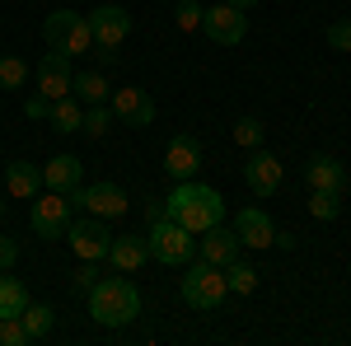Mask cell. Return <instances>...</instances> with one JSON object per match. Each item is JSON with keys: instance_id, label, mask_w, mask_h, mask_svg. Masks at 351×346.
<instances>
[{"instance_id": "obj_10", "label": "cell", "mask_w": 351, "mask_h": 346, "mask_svg": "<svg viewBox=\"0 0 351 346\" xmlns=\"http://www.w3.org/2000/svg\"><path fill=\"white\" fill-rule=\"evenodd\" d=\"M75 206H84L89 215L108 220V215H127V192L117 183H89L75 192Z\"/></svg>"}, {"instance_id": "obj_22", "label": "cell", "mask_w": 351, "mask_h": 346, "mask_svg": "<svg viewBox=\"0 0 351 346\" xmlns=\"http://www.w3.org/2000/svg\"><path fill=\"white\" fill-rule=\"evenodd\" d=\"M71 94L80 99V103H108V80L99 75V71H84L71 80Z\"/></svg>"}, {"instance_id": "obj_26", "label": "cell", "mask_w": 351, "mask_h": 346, "mask_svg": "<svg viewBox=\"0 0 351 346\" xmlns=\"http://www.w3.org/2000/svg\"><path fill=\"white\" fill-rule=\"evenodd\" d=\"M28 61L24 56H0V89H24L28 84Z\"/></svg>"}, {"instance_id": "obj_27", "label": "cell", "mask_w": 351, "mask_h": 346, "mask_svg": "<svg viewBox=\"0 0 351 346\" xmlns=\"http://www.w3.org/2000/svg\"><path fill=\"white\" fill-rule=\"evenodd\" d=\"M309 211H314V220H337V211H342V192H309Z\"/></svg>"}, {"instance_id": "obj_6", "label": "cell", "mask_w": 351, "mask_h": 346, "mask_svg": "<svg viewBox=\"0 0 351 346\" xmlns=\"http://www.w3.org/2000/svg\"><path fill=\"white\" fill-rule=\"evenodd\" d=\"M66 225H71V197L43 187V197H33V230H38V239H66Z\"/></svg>"}, {"instance_id": "obj_1", "label": "cell", "mask_w": 351, "mask_h": 346, "mask_svg": "<svg viewBox=\"0 0 351 346\" xmlns=\"http://www.w3.org/2000/svg\"><path fill=\"white\" fill-rule=\"evenodd\" d=\"M169 220H178L183 230H192V234H206V230H216L220 220H225V197H220L216 187L206 183H178L173 192H169V201H164V211Z\"/></svg>"}, {"instance_id": "obj_7", "label": "cell", "mask_w": 351, "mask_h": 346, "mask_svg": "<svg viewBox=\"0 0 351 346\" xmlns=\"http://www.w3.org/2000/svg\"><path fill=\"white\" fill-rule=\"evenodd\" d=\"M66 243L75 248V258H84V262H104L112 248V230L94 215V220H71L66 225Z\"/></svg>"}, {"instance_id": "obj_16", "label": "cell", "mask_w": 351, "mask_h": 346, "mask_svg": "<svg viewBox=\"0 0 351 346\" xmlns=\"http://www.w3.org/2000/svg\"><path fill=\"white\" fill-rule=\"evenodd\" d=\"M234 234H239L243 248H271V234H276V225H271V220L258 211V206H243V211L234 215Z\"/></svg>"}, {"instance_id": "obj_12", "label": "cell", "mask_w": 351, "mask_h": 346, "mask_svg": "<svg viewBox=\"0 0 351 346\" xmlns=\"http://www.w3.org/2000/svg\"><path fill=\"white\" fill-rule=\"evenodd\" d=\"M243 183H248L253 197H271V192L281 187V160L258 145V150L248 155V164H243Z\"/></svg>"}, {"instance_id": "obj_25", "label": "cell", "mask_w": 351, "mask_h": 346, "mask_svg": "<svg viewBox=\"0 0 351 346\" xmlns=\"http://www.w3.org/2000/svg\"><path fill=\"white\" fill-rule=\"evenodd\" d=\"M225 286H230L234 295H253V291H258V271H253L248 262H239V258H234V262L225 267Z\"/></svg>"}, {"instance_id": "obj_8", "label": "cell", "mask_w": 351, "mask_h": 346, "mask_svg": "<svg viewBox=\"0 0 351 346\" xmlns=\"http://www.w3.org/2000/svg\"><path fill=\"white\" fill-rule=\"evenodd\" d=\"M84 24L94 33V47H122L127 42V33H132V14L122 10V5H99V10H89L84 14Z\"/></svg>"}, {"instance_id": "obj_11", "label": "cell", "mask_w": 351, "mask_h": 346, "mask_svg": "<svg viewBox=\"0 0 351 346\" xmlns=\"http://www.w3.org/2000/svg\"><path fill=\"white\" fill-rule=\"evenodd\" d=\"M164 169H169V178H178V183H188L192 173L202 169V140L197 136H173L169 145H164Z\"/></svg>"}, {"instance_id": "obj_31", "label": "cell", "mask_w": 351, "mask_h": 346, "mask_svg": "<svg viewBox=\"0 0 351 346\" xmlns=\"http://www.w3.org/2000/svg\"><path fill=\"white\" fill-rule=\"evenodd\" d=\"M33 337L24 332V323L19 319H0V346H28Z\"/></svg>"}, {"instance_id": "obj_15", "label": "cell", "mask_w": 351, "mask_h": 346, "mask_svg": "<svg viewBox=\"0 0 351 346\" xmlns=\"http://www.w3.org/2000/svg\"><path fill=\"white\" fill-rule=\"evenodd\" d=\"M80 178H84V164L75 155H52V160L43 164V187H52V192H66V197H75L80 192Z\"/></svg>"}, {"instance_id": "obj_4", "label": "cell", "mask_w": 351, "mask_h": 346, "mask_svg": "<svg viewBox=\"0 0 351 346\" xmlns=\"http://www.w3.org/2000/svg\"><path fill=\"white\" fill-rule=\"evenodd\" d=\"M150 258L164 267H183L192 262V253H197V243H192V230H183L178 220H169V215H155L150 220Z\"/></svg>"}, {"instance_id": "obj_17", "label": "cell", "mask_w": 351, "mask_h": 346, "mask_svg": "<svg viewBox=\"0 0 351 346\" xmlns=\"http://www.w3.org/2000/svg\"><path fill=\"white\" fill-rule=\"evenodd\" d=\"M239 234L234 230H225V225H216V230H206V239L197 243V253H202V262H216V267H230L234 258H239Z\"/></svg>"}, {"instance_id": "obj_18", "label": "cell", "mask_w": 351, "mask_h": 346, "mask_svg": "<svg viewBox=\"0 0 351 346\" xmlns=\"http://www.w3.org/2000/svg\"><path fill=\"white\" fill-rule=\"evenodd\" d=\"M108 262L117 267V271H141V267L150 262V239H145V234H122V239H112Z\"/></svg>"}, {"instance_id": "obj_37", "label": "cell", "mask_w": 351, "mask_h": 346, "mask_svg": "<svg viewBox=\"0 0 351 346\" xmlns=\"http://www.w3.org/2000/svg\"><path fill=\"white\" fill-rule=\"evenodd\" d=\"M0 220H5V201H0Z\"/></svg>"}, {"instance_id": "obj_34", "label": "cell", "mask_w": 351, "mask_h": 346, "mask_svg": "<svg viewBox=\"0 0 351 346\" xmlns=\"http://www.w3.org/2000/svg\"><path fill=\"white\" fill-rule=\"evenodd\" d=\"M328 42H332L337 52H351V24H332L328 28Z\"/></svg>"}, {"instance_id": "obj_33", "label": "cell", "mask_w": 351, "mask_h": 346, "mask_svg": "<svg viewBox=\"0 0 351 346\" xmlns=\"http://www.w3.org/2000/svg\"><path fill=\"white\" fill-rule=\"evenodd\" d=\"M24 112L33 117V122H43V117H52V99H43V94H33L24 103Z\"/></svg>"}, {"instance_id": "obj_5", "label": "cell", "mask_w": 351, "mask_h": 346, "mask_svg": "<svg viewBox=\"0 0 351 346\" xmlns=\"http://www.w3.org/2000/svg\"><path fill=\"white\" fill-rule=\"evenodd\" d=\"M225 295H230V286H225V267H216V262H192L188 267V276H183V299H188L197 314L220 309Z\"/></svg>"}, {"instance_id": "obj_9", "label": "cell", "mask_w": 351, "mask_h": 346, "mask_svg": "<svg viewBox=\"0 0 351 346\" xmlns=\"http://www.w3.org/2000/svg\"><path fill=\"white\" fill-rule=\"evenodd\" d=\"M202 28H206V38L211 42H220V47H234V42H243V33H248V19H243V10H234V5H211L206 14H202Z\"/></svg>"}, {"instance_id": "obj_35", "label": "cell", "mask_w": 351, "mask_h": 346, "mask_svg": "<svg viewBox=\"0 0 351 346\" xmlns=\"http://www.w3.org/2000/svg\"><path fill=\"white\" fill-rule=\"evenodd\" d=\"M14 258H19L14 239H10V234H0V271H10V267H14Z\"/></svg>"}, {"instance_id": "obj_19", "label": "cell", "mask_w": 351, "mask_h": 346, "mask_svg": "<svg viewBox=\"0 0 351 346\" xmlns=\"http://www.w3.org/2000/svg\"><path fill=\"white\" fill-rule=\"evenodd\" d=\"M304 183H309V192L319 187V192H342L347 187V169L332 160V155H314V160L304 164Z\"/></svg>"}, {"instance_id": "obj_32", "label": "cell", "mask_w": 351, "mask_h": 346, "mask_svg": "<svg viewBox=\"0 0 351 346\" xmlns=\"http://www.w3.org/2000/svg\"><path fill=\"white\" fill-rule=\"evenodd\" d=\"M99 281H104V271H99V262H84L80 271H75V286H80V291H94Z\"/></svg>"}, {"instance_id": "obj_2", "label": "cell", "mask_w": 351, "mask_h": 346, "mask_svg": "<svg viewBox=\"0 0 351 346\" xmlns=\"http://www.w3.org/2000/svg\"><path fill=\"white\" fill-rule=\"evenodd\" d=\"M141 314V291H136L127 276H104L94 291H89V319L104 323V328H127Z\"/></svg>"}, {"instance_id": "obj_36", "label": "cell", "mask_w": 351, "mask_h": 346, "mask_svg": "<svg viewBox=\"0 0 351 346\" xmlns=\"http://www.w3.org/2000/svg\"><path fill=\"white\" fill-rule=\"evenodd\" d=\"M225 5H234V10H243V14H248V10H253L258 0H225Z\"/></svg>"}, {"instance_id": "obj_21", "label": "cell", "mask_w": 351, "mask_h": 346, "mask_svg": "<svg viewBox=\"0 0 351 346\" xmlns=\"http://www.w3.org/2000/svg\"><path fill=\"white\" fill-rule=\"evenodd\" d=\"M28 304V286L14 276H0V319H19Z\"/></svg>"}, {"instance_id": "obj_30", "label": "cell", "mask_w": 351, "mask_h": 346, "mask_svg": "<svg viewBox=\"0 0 351 346\" xmlns=\"http://www.w3.org/2000/svg\"><path fill=\"white\" fill-rule=\"evenodd\" d=\"M202 14H206V10H202L197 0H178V10H173V19H178V28H183V33L202 28Z\"/></svg>"}, {"instance_id": "obj_3", "label": "cell", "mask_w": 351, "mask_h": 346, "mask_svg": "<svg viewBox=\"0 0 351 346\" xmlns=\"http://www.w3.org/2000/svg\"><path fill=\"white\" fill-rule=\"evenodd\" d=\"M43 42L61 56L94 52V33L84 24V14H75V10H52V14L43 19Z\"/></svg>"}, {"instance_id": "obj_20", "label": "cell", "mask_w": 351, "mask_h": 346, "mask_svg": "<svg viewBox=\"0 0 351 346\" xmlns=\"http://www.w3.org/2000/svg\"><path fill=\"white\" fill-rule=\"evenodd\" d=\"M5 187H10V197H19V201H33L38 197V187H43V169L28 160H14L5 169Z\"/></svg>"}, {"instance_id": "obj_28", "label": "cell", "mask_w": 351, "mask_h": 346, "mask_svg": "<svg viewBox=\"0 0 351 346\" xmlns=\"http://www.w3.org/2000/svg\"><path fill=\"white\" fill-rule=\"evenodd\" d=\"M108 127H112V108H108V103H89V112H84V127H80V132L99 140V136L108 132Z\"/></svg>"}, {"instance_id": "obj_13", "label": "cell", "mask_w": 351, "mask_h": 346, "mask_svg": "<svg viewBox=\"0 0 351 346\" xmlns=\"http://www.w3.org/2000/svg\"><path fill=\"white\" fill-rule=\"evenodd\" d=\"M71 80H75V75H71V56L47 52L38 61V94H43V99H52V103L66 99V94H71Z\"/></svg>"}, {"instance_id": "obj_24", "label": "cell", "mask_w": 351, "mask_h": 346, "mask_svg": "<svg viewBox=\"0 0 351 346\" xmlns=\"http://www.w3.org/2000/svg\"><path fill=\"white\" fill-rule=\"evenodd\" d=\"M52 127H56V132H80V127H84L80 99H71V94H66V99H56V103H52Z\"/></svg>"}, {"instance_id": "obj_29", "label": "cell", "mask_w": 351, "mask_h": 346, "mask_svg": "<svg viewBox=\"0 0 351 346\" xmlns=\"http://www.w3.org/2000/svg\"><path fill=\"white\" fill-rule=\"evenodd\" d=\"M263 136H267V127H263L258 117H239V122H234V140L248 145V150H258V145H263Z\"/></svg>"}, {"instance_id": "obj_23", "label": "cell", "mask_w": 351, "mask_h": 346, "mask_svg": "<svg viewBox=\"0 0 351 346\" xmlns=\"http://www.w3.org/2000/svg\"><path fill=\"white\" fill-rule=\"evenodd\" d=\"M19 323H24V332L38 342V337H47L52 332V323H56V314H52V304H33L28 299L24 304V314H19Z\"/></svg>"}, {"instance_id": "obj_14", "label": "cell", "mask_w": 351, "mask_h": 346, "mask_svg": "<svg viewBox=\"0 0 351 346\" xmlns=\"http://www.w3.org/2000/svg\"><path fill=\"white\" fill-rule=\"evenodd\" d=\"M112 117L122 127H150L155 122V99L145 89H117L112 94Z\"/></svg>"}]
</instances>
